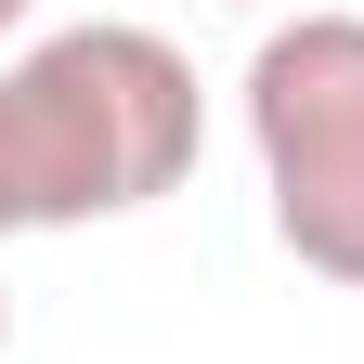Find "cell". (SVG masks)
<instances>
[{
	"label": "cell",
	"instance_id": "6da1fadb",
	"mask_svg": "<svg viewBox=\"0 0 364 364\" xmlns=\"http://www.w3.org/2000/svg\"><path fill=\"white\" fill-rule=\"evenodd\" d=\"M196 65L156 26H53L0 65V247L130 221L196 169Z\"/></svg>",
	"mask_w": 364,
	"mask_h": 364
},
{
	"label": "cell",
	"instance_id": "277c9868",
	"mask_svg": "<svg viewBox=\"0 0 364 364\" xmlns=\"http://www.w3.org/2000/svg\"><path fill=\"white\" fill-rule=\"evenodd\" d=\"M0 351H14V299H0Z\"/></svg>",
	"mask_w": 364,
	"mask_h": 364
},
{
	"label": "cell",
	"instance_id": "7a4b0ae2",
	"mask_svg": "<svg viewBox=\"0 0 364 364\" xmlns=\"http://www.w3.org/2000/svg\"><path fill=\"white\" fill-rule=\"evenodd\" d=\"M247 144L273 247L326 287H364V14H287L247 53Z\"/></svg>",
	"mask_w": 364,
	"mask_h": 364
},
{
	"label": "cell",
	"instance_id": "3957f363",
	"mask_svg": "<svg viewBox=\"0 0 364 364\" xmlns=\"http://www.w3.org/2000/svg\"><path fill=\"white\" fill-rule=\"evenodd\" d=\"M26 14H39V0H0V39H14V26H26Z\"/></svg>",
	"mask_w": 364,
	"mask_h": 364
}]
</instances>
